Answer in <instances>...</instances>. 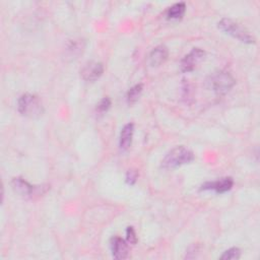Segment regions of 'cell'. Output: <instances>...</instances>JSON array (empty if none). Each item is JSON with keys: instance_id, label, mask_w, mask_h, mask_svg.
Segmentation results:
<instances>
[{"instance_id": "obj_1", "label": "cell", "mask_w": 260, "mask_h": 260, "mask_svg": "<svg viewBox=\"0 0 260 260\" xmlns=\"http://www.w3.org/2000/svg\"><path fill=\"white\" fill-rule=\"evenodd\" d=\"M18 112L27 118L37 119L44 113V107L39 96L31 93H23L17 101Z\"/></svg>"}, {"instance_id": "obj_2", "label": "cell", "mask_w": 260, "mask_h": 260, "mask_svg": "<svg viewBox=\"0 0 260 260\" xmlns=\"http://www.w3.org/2000/svg\"><path fill=\"white\" fill-rule=\"evenodd\" d=\"M194 159L193 152L187 147L180 145L171 149L162 158L161 167L167 170H172L183 165L190 164Z\"/></svg>"}, {"instance_id": "obj_3", "label": "cell", "mask_w": 260, "mask_h": 260, "mask_svg": "<svg viewBox=\"0 0 260 260\" xmlns=\"http://www.w3.org/2000/svg\"><path fill=\"white\" fill-rule=\"evenodd\" d=\"M236 83L235 78L231 73L224 70H219L211 74L207 80L209 88H211L216 94L226 93Z\"/></svg>"}, {"instance_id": "obj_4", "label": "cell", "mask_w": 260, "mask_h": 260, "mask_svg": "<svg viewBox=\"0 0 260 260\" xmlns=\"http://www.w3.org/2000/svg\"><path fill=\"white\" fill-rule=\"evenodd\" d=\"M218 27L225 34L232 36L233 38L239 40L242 43L254 44L255 39L251 36L244 27H242L238 22L231 18H222L218 22Z\"/></svg>"}, {"instance_id": "obj_5", "label": "cell", "mask_w": 260, "mask_h": 260, "mask_svg": "<svg viewBox=\"0 0 260 260\" xmlns=\"http://www.w3.org/2000/svg\"><path fill=\"white\" fill-rule=\"evenodd\" d=\"M205 52L199 48H193L182 60L180 67L182 72H190L204 59Z\"/></svg>"}, {"instance_id": "obj_6", "label": "cell", "mask_w": 260, "mask_h": 260, "mask_svg": "<svg viewBox=\"0 0 260 260\" xmlns=\"http://www.w3.org/2000/svg\"><path fill=\"white\" fill-rule=\"evenodd\" d=\"M11 186L13 191L22 197H31L32 195L38 194L41 189H43L42 186L40 188V187L30 185L27 181H25L20 177L13 178L11 181Z\"/></svg>"}, {"instance_id": "obj_7", "label": "cell", "mask_w": 260, "mask_h": 260, "mask_svg": "<svg viewBox=\"0 0 260 260\" xmlns=\"http://www.w3.org/2000/svg\"><path fill=\"white\" fill-rule=\"evenodd\" d=\"M104 65L101 62H87L80 70V75L85 81H94L102 76Z\"/></svg>"}, {"instance_id": "obj_8", "label": "cell", "mask_w": 260, "mask_h": 260, "mask_svg": "<svg viewBox=\"0 0 260 260\" xmlns=\"http://www.w3.org/2000/svg\"><path fill=\"white\" fill-rule=\"evenodd\" d=\"M234 185V181L231 177L221 178L216 181L206 182L201 186V190H212L216 193H224L232 189Z\"/></svg>"}, {"instance_id": "obj_9", "label": "cell", "mask_w": 260, "mask_h": 260, "mask_svg": "<svg viewBox=\"0 0 260 260\" xmlns=\"http://www.w3.org/2000/svg\"><path fill=\"white\" fill-rule=\"evenodd\" d=\"M110 247L113 254V257L116 259H125L128 256L129 247L127 241L121 237L115 236L110 241Z\"/></svg>"}, {"instance_id": "obj_10", "label": "cell", "mask_w": 260, "mask_h": 260, "mask_svg": "<svg viewBox=\"0 0 260 260\" xmlns=\"http://www.w3.org/2000/svg\"><path fill=\"white\" fill-rule=\"evenodd\" d=\"M168 55H169V51L166 46L164 45L157 46L149 54V57H148L149 64L153 67L159 66L167 60Z\"/></svg>"}, {"instance_id": "obj_11", "label": "cell", "mask_w": 260, "mask_h": 260, "mask_svg": "<svg viewBox=\"0 0 260 260\" xmlns=\"http://www.w3.org/2000/svg\"><path fill=\"white\" fill-rule=\"evenodd\" d=\"M134 133V124L133 123H127L124 125L120 132V139H119V146L122 150H127L131 143Z\"/></svg>"}, {"instance_id": "obj_12", "label": "cell", "mask_w": 260, "mask_h": 260, "mask_svg": "<svg viewBox=\"0 0 260 260\" xmlns=\"http://www.w3.org/2000/svg\"><path fill=\"white\" fill-rule=\"evenodd\" d=\"M186 11V4L184 2L175 3L167 10V17L169 19H180L183 17Z\"/></svg>"}, {"instance_id": "obj_13", "label": "cell", "mask_w": 260, "mask_h": 260, "mask_svg": "<svg viewBox=\"0 0 260 260\" xmlns=\"http://www.w3.org/2000/svg\"><path fill=\"white\" fill-rule=\"evenodd\" d=\"M142 89H143V85L141 83H138V84H135L134 86H132L128 90L127 95H126L127 103L129 105H132V104L136 103L138 101V99L140 98L141 93H142Z\"/></svg>"}, {"instance_id": "obj_14", "label": "cell", "mask_w": 260, "mask_h": 260, "mask_svg": "<svg viewBox=\"0 0 260 260\" xmlns=\"http://www.w3.org/2000/svg\"><path fill=\"white\" fill-rule=\"evenodd\" d=\"M240 257H241V250L237 247H233L224 251L223 254L220 256V259L230 260V259H239Z\"/></svg>"}, {"instance_id": "obj_15", "label": "cell", "mask_w": 260, "mask_h": 260, "mask_svg": "<svg viewBox=\"0 0 260 260\" xmlns=\"http://www.w3.org/2000/svg\"><path fill=\"white\" fill-rule=\"evenodd\" d=\"M110 107H111V100L108 96H106V98H103L100 101V103L96 105V111L99 113H105L110 109Z\"/></svg>"}, {"instance_id": "obj_16", "label": "cell", "mask_w": 260, "mask_h": 260, "mask_svg": "<svg viewBox=\"0 0 260 260\" xmlns=\"http://www.w3.org/2000/svg\"><path fill=\"white\" fill-rule=\"evenodd\" d=\"M126 240L128 244L135 245L137 243V236L133 226H128L126 230Z\"/></svg>"}, {"instance_id": "obj_17", "label": "cell", "mask_w": 260, "mask_h": 260, "mask_svg": "<svg viewBox=\"0 0 260 260\" xmlns=\"http://www.w3.org/2000/svg\"><path fill=\"white\" fill-rule=\"evenodd\" d=\"M137 179H138V173H137L136 171H134V170H129V171L127 172L125 181H126V183H127L128 185H130V186L134 185V184L136 183Z\"/></svg>"}]
</instances>
